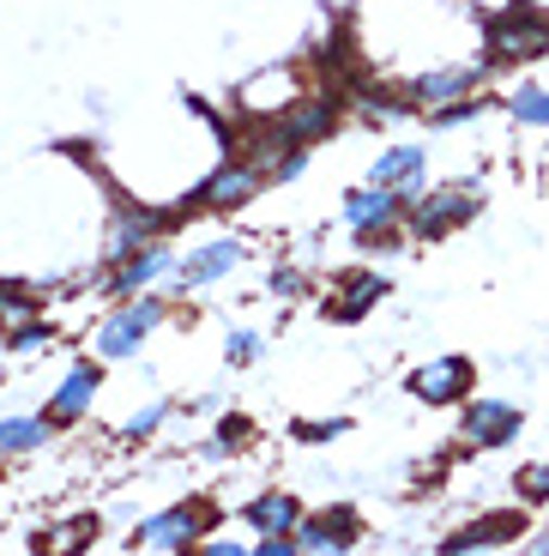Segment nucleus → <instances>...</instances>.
<instances>
[{
  "label": "nucleus",
  "mask_w": 549,
  "mask_h": 556,
  "mask_svg": "<svg viewBox=\"0 0 549 556\" xmlns=\"http://www.w3.org/2000/svg\"><path fill=\"white\" fill-rule=\"evenodd\" d=\"M218 442L230 447V454H235L242 442H254V417H242V412H224V417H218Z\"/></svg>",
  "instance_id": "obj_27"
},
{
  "label": "nucleus",
  "mask_w": 549,
  "mask_h": 556,
  "mask_svg": "<svg viewBox=\"0 0 549 556\" xmlns=\"http://www.w3.org/2000/svg\"><path fill=\"white\" fill-rule=\"evenodd\" d=\"M169 303H176V291H139V296H122V303L110 308V315L97 320V333H91V351L103 363H127L139 357V345L157 333L169 320Z\"/></svg>",
  "instance_id": "obj_1"
},
{
  "label": "nucleus",
  "mask_w": 549,
  "mask_h": 556,
  "mask_svg": "<svg viewBox=\"0 0 549 556\" xmlns=\"http://www.w3.org/2000/svg\"><path fill=\"white\" fill-rule=\"evenodd\" d=\"M296 539H303V556H320V551H357L362 544V520H357V508H308L303 515V527H296Z\"/></svg>",
  "instance_id": "obj_11"
},
{
  "label": "nucleus",
  "mask_w": 549,
  "mask_h": 556,
  "mask_svg": "<svg viewBox=\"0 0 549 556\" xmlns=\"http://www.w3.org/2000/svg\"><path fill=\"white\" fill-rule=\"evenodd\" d=\"M339 435H350V417H315V424H296V442H308V447L339 442Z\"/></svg>",
  "instance_id": "obj_24"
},
{
  "label": "nucleus",
  "mask_w": 549,
  "mask_h": 556,
  "mask_svg": "<svg viewBox=\"0 0 549 556\" xmlns=\"http://www.w3.org/2000/svg\"><path fill=\"white\" fill-rule=\"evenodd\" d=\"M212 527H218V515H212L206 502H169L164 515L139 520L133 544H139V551H176V556H188Z\"/></svg>",
  "instance_id": "obj_4"
},
{
  "label": "nucleus",
  "mask_w": 549,
  "mask_h": 556,
  "mask_svg": "<svg viewBox=\"0 0 549 556\" xmlns=\"http://www.w3.org/2000/svg\"><path fill=\"white\" fill-rule=\"evenodd\" d=\"M176 261H181L176 242L157 237V242H145V249L122 254V261H110V273H103V285H97V291L115 296V303H122V296H139V291H157V285L176 273Z\"/></svg>",
  "instance_id": "obj_5"
},
{
  "label": "nucleus",
  "mask_w": 549,
  "mask_h": 556,
  "mask_svg": "<svg viewBox=\"0 0 549 556\" xmlns=\"http://www.w3.org/2000/svg\"><path fill=\"white\" fill-rule=\"evenodd\" d=\"M471 388H477V363L471 357H435V363H417L405 376V393L423 405H465Z\"/></svg>",
  "instance_id": "obj_9"
},
{
  "label": "nucleus",
  "mask_w": 549,
  "mask_h": 556,
  "mask_svg": "<svg viewBox=\"0 0 549 556\" xmlns=\"http://www.w3.org/2000/svg\"><path fill=\"white\" fill-rule=\"evenodd\" d=\"M520 496H525V508H549V459H537V466H520Z\"/></svg>",
  "instance_id": "obj_23"
},
{
  "label": "nucleus",
  "mask_w": 549,
  "mask_h": 556,
  "mask_svg": "<svg viewBox=\"0 0 549 556\" xmlns=\"http://www.w3.org/2000/svg\"><path fill=\"white\" fill-rule=\"evenodd\" d=\"M303 291H308L303 266H272V273H266V296H303Z\"/></svg>",
  "instance_id": "obj_25"
},
{
  "label": "nucleus",
  "mask_w": 549,
  "mask_h": 556,
  "mask_svg": "<svg viewBox=\"0 0 549 556\" xmlns=\"http://www.w3.org/2000/svg\"><path fill=\"white\" fill-rule=\"evenodd\" d=\"M508 115L520 127H549V85L544 79H520L508 91Z\"/></svg>",
  "instance_id": "obj_19"
},
{
  "label": "nucleus",
  "mask_w": 549,
  "mask_h": 556,
  "mask_svg": "<svg viewBox=\"0 0 549 556\" xmlns=\"http://www.w3.org/2000/svg\"><path fill=\"white\" fill-rule=\"evenodd\" d=\"M405 206H411V194L381 188V181H362V188L344 194V224L357 237H393V224H405Z\"/></svg>",
  "instance_id": "obj_10"
},
{
  "label": "nucleus",
  "mask_w": 549,
  "mask_h": 556,
  "mask_svg": "<svg viewBox=\"0 0 549 556\" xmlns=\"http://www.w3.org/2000/svg\"><path fill=\"white\" fill-rule=\"evenodd\" d=\"M477 115H483V98H454V103H435V110H429V127L447 134V127H465V122H477Z\"/></svg>",
  "instance_id": "obj_22"
},
{
  "label": "nucleus",
  "mask_w": 549,
  "mask_h": 556,
  "mask_svg": "<svg viewBox=\"0 0 549 556\" xmlns=\"http://www.w3.org/2000/svg\"><path fill=\"white\" fill-rule=\"evenodd\" d=\"M260 188H272L266 164H260V157H235V164H218V169H212V181H206V194H200V206L235 212V206H247V200L260 194Z\"/></svg>",
  "instance_id": "obj_12"
},
{
  "label": "nucleus",
  "mask_w": 549,
  "mask_h": 556,
  "mask_svg": "<svg viewBox=\"0 0 549 556\" xmlns=\"http://www.w3.org/2000/svg\"><path fill=\"white\" fill-rule=\"evenodd\" d=\"M483 49H489L495 67L549 55V7H537V0H508V7L489 18V30H483Z\"/></svg>",
  "instance_id": "obj_2"
},
{
  "label": "nucleus",
  "mask_w": 549,
  "mask_h": 556,
  "mask_svg": "<svg viewBox=\"0 0 549 556\" xmlns=\"http://www.w3.org/2000/svg\"><path fill=\"white\" fill-rule=\"evenodd\" d=\"M386 291H393V278H386V273H369V266H362V273H350L339 291L327 296V320H339V327H357V320L369 315V308L381 303Z\"/></svg>",
  "instance_id": "obj_14"
},
{
  "label": "nucleus",
  "mask_w": 549,
  "mask_h": 556,
  "mask_svg": "<svg viewBox=\"0 0 549 556\" xmlns=\"http://www.w3.org/2000/svg\"><path fill=\"white\" fill-rule=\"evenodd\" d=\"M303 515H308V508L290 496V490H266V496H254L235 520H242L247 532H296V527H303Z\"/></svg>",
  "instance_id": "obj_16"
},
{
  "label": "nucleus",
  "mask_w": 549,
  "mask_h": 556,
  "mask_svg": "<svg viewBox=\"0 0 549 556\" xmlns=\"http://www.w3.org/2000/svg\"><path fill=\"white\" fill-rule=\"evenodd\" d=\"M247 261V242L242 237H212L200 242V249H188L176 261V273H169V291L188 296V291H206V285H218L224 273H235V266Z\"/></svg>",
  "instance_id": "obj_7"
},
{
  "label": "nucleus",
  "mask_w": 549,
  "mask_h": 556,
  "mask_svg": "<svg viewBox=\"0 0 549 556\" xmlns=\"http://www.w3.org/2000/svg\"><path fill=\"white\" fill-rule=\"evenodd\" d=\"M260 351H266L260 327H230V333H224V363H230V369H254Z\"/></svg>",
  "instance_id": "obj_21"
},
{
  "label": "nucleus",
  "mask_w": 549,
  "mask_h": 556,
  "mask_svg": "<svg viewBox=\"0 0 549 556\" xmlns=\"http://www.w3.org/2000/svg\"><path fill=\"white\" fill-rule=\"evenodd\" d=\"M55 339H61L55 320L30 315V320H13V327L0 333V351H7V357H25V351H55Z\"/></svg>",
  "instance_id": "obj_18"
},
{
  "label": "nucleus",
  "mask_w": 549,
  "mask_h": 556,
  "mask_svg": "<svg viewBox=\"0 0 549 556\" xmlns=\"http://www.w3.org/2000/svg\"><path fill=\"white\" fill-rule=\"evenodd\" d=\"M164 417H169V400H145V405H133V412L122 417V442H152L157 430H164Z\"/></svg>",
  "instance_id": "obj_20"
},
{
  "label": "nucleus",
  "mask_w": 549,
  "mask_h": 556,
  "mask_svg": "<svg viewBox=\"0 0 549 556\" xmlns=\"http://www.w3.org/2000/svg\"><path fill=\"white\" fill-rule=\"evenodd\" d=\"M193 556H254V539H242V532H218V539L193 544Z\"/></svg>",
  "instance_id": "obj_26"
},
{
  "label": "nucleus",
  "mask_w": 549,
  "mask_h": 556,
  "mask_svg": "<svg viewBox=\"0 0 549 556\" xmlns=\"http://www.w3.org/2000/svg\"><path fill=\"white\" fill-rule=\"evenodd\" d=\"M525 520H532V515L501 508V515H489V520H471V527L447 532L441 551H501V544H525Z\"/></svg>",
  "instance_id": "obj_13"
},
{
  "label": "nucleus",
  "mask_w": 549,
  "mask_h": 556,
  "mask_svg": "<svg viewBox=\"0 0 549 556\" xmlns=\"http://www.w3.org/2000/svg\"><path fill=\"white\" fill-rule=\"evenodd\" d=\"M103 381H110V369H103V357H79L67 363V376L55 381V393H49V405H42V417L55 424V430H73L79 417H91V400L103 393Z\"/></svg>",
  "instance_id": "obj_6"
},
{
  "label": "nucleus",
  "mask_w": 549,
  "mask_h": 556,
  "mask_svg": "<svg viewBox=\"0 0 549 556\" xmlns=\"http://www.w3.org/2000/svg\"><path fill=\"white\" fill-rule=\"evenodd\" d=\"M49 435H55V424H49L42 412H13V417H0V459L37 454V447H49Z\"/></svg>",
  "instance_id": "obj_17"
},
{
  "label": "nucleus",
  "mask_w": 549,
  "mask_h": 556,
  "mask_svg": "<svg viewBox=\"0 0 549 556\" xmlns=\"http://www.w3.org/2000/svg\"><path fill=\"white\" fill-rule=\"evenodd\" d=\"M483 212V188L471 181H447V188H423V194L405 206V230L417 242H435V237H454L459 224H477Z\"/></svg>",
  "instance_id": "obj_3"
},
{
  "label": "nucleus",
  "mask_w": 549,
  "mask_h": 556,
  "mask_svg": "<svg viewBox=\"0 0 549 556\" xmlns=\"http://www.w3.org/2000/svg\"><path fill=\"white\" fill-rule=\"evenodd\" d=\"M369 181L398 188V194L417 200V194L429 188V152H423V146H386V152L369 164Z\"/></svg>",
  "instance_id": "obj_15"
},
{
  "label": "nucleus",
  "mask_w": 549,
  "mask_h": 556,
  "mask_svg": "<svg viewBox=\"0 0 549 556\" xmlns=\"http://www.w3.org/2000/svg\"><path fill=\"white\" fill-rule=\"evenodd\" d=\"M525 430V412L513 400H465V417H459V442L477 447V454H495V447H513Z\"/></svg>",
  "instance_id": "obj_8"
}]
</instances>
